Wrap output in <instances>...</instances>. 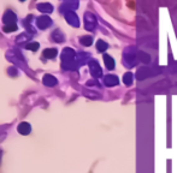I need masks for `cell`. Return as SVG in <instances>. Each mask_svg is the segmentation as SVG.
Masks as SVG:
<instances>
[{"mask_svg": "<svg viewBox=\"0 0 177 173\" xmlns=\"http://www.w3.org/2000/svg\"><path fill=\"white\" fill-rule=\"evenodd\" d=\"M37 25H39V28H41V29L49 27L51 25V19L48 18V17H40V18L37 19Z\"/></svg>", "mask_w": 177, "mask_h": 173, "instance_id": "obj_3", "label": "cell"}, {"mask_svg": "<svg viewBox=\"0 0 177 173\" xmlns=\"http://www.w3.org/2000/svg\"><path fill=\"white\" fill-rule=\"evenodd\" d=\"M91 71H92V75L94 77H100L101 76V69L98 65V63H95V61L91 63Z\"/></svg>", "mask_w": 177, "mask_h": 173, "instance_id": "obj_1", "label": "cell"}, {"mask_svg": "<svg viewBox=\"0 0 177 173\" xmlns=\"http://www.w3.org/2000/svg\"><path fill=\"white\" fill-rule=\"evenodd\" d=\"M92 42H93V40H92V37L91 36H84L81 39V43L84 46H91L92 45Z\"/></svg>", "mask_w": 177, "mask_h": 173, "instance_id": "obj_13", "label": "cell"}, {"mask_svg": "<svg viewBox=\"0 0 177 173\" xmlns=\"http://www.w3.org/2000/svg\"><path fill=\"white\" fill-rule=\"evenodd\" d=\"M96 48H98V51H99V52H104V51L107 48V43H106V42H104L103 40H99V41H98V43H96Z\"/></svg>", "mask_w": 177, "mask_h": 173, "instance_id": "obj_9", "label": "cell"}, {"mask_svg": "<svg viewBox=\"0 0 177 173\" xmlns=\"http://www.w3.org/2000/svg\"><path fill=\"white\" fill-rule=\"evenodd\" d=\"M16 29H17V25H16V24H9V25H5V27H4V30H5L6 33L15 31Z\"/></svg>", "mask_w": 177, "mask_h": 173, "instance_id": "obj_14", "label": "cell"}, {"mask_svg": "<svg viewBox=\"0 0 177 173\" xmlns=\"http://www.w3.org/2000/svg\"><path fill=\"white\" fill-rule=\"evenodd\" d=\"M104 61H105V65H106V67L109 70H112L114 67V60L112 59L110 55H105L104 57Z\"/></svg>", "mask_w": 177, "mask_h": 173, "instance_id": "obj_5", "label": "cell"}, {"mask_svg": "<svg viewBox=\"0 0 177 173\" xmlns=\"http://www.w3.org/2000/svg\"><path fill=\"white\" fill-rule=\"evenodd\" d=\"M44 83L47 84V85H53V84H56L57 81L52 77V76H45V80H44Z\"/></svg>", "mask_w": 177, "mask_h": 173, "instance_id": "obj_12", "label": "cell"}, {"mask_svg": "<svg viewBox=\"0 0 177 173\" xmlns=\"http://www.w3.org/2000/svg\"><path fill=\"white\" fill-rule=\"evenodd\" d=\"M15 20H16L15 13L11 12V11H7V12L5 13V16H4V22L7 23V25H9V24H15Z\"/></svg>", "mask_w": 177, "mask_h": 173, "instance_id": "obj_2", "label": "cell"}, {"mask_svg": "<svg viewBox=\"0 0 177 173\" xmlns=\"http://www.w3.org/2000/svg\"><path fill=\"white\" fill-rule=\"evenodd\" d=\"M18 131L22 134V135H27L30 132V126H29V124L27 123H22L21 125L18 126Z\"/></svg>", "mask_w": 177, "mask_h": 173, "instance_id": "obj_6", "label": "cell"}, {"mask_svg": "<svg viewBox=\"0 0 177 173\" xmlns=\"http://www.w3.org/2000/svg\"><path fill=\"white\" fill-rule=\"evenodd\" d=\"M105 84L106 85H109V87H112V85H116V84H118V78L116 77V76H106V78H105Z\"/></svg>", "mask_w": 177, "mask_h": 173, "instance_id": "obj_4", "label": "cell"}, {"mask_svg": "<svg viewBox=\"0 0 177 173\" xmlns=\"http://www.w3.org/2000/svg\"><path fill=\"white\" fill-rule=\"evenodd\" d=\"M21 1H24V0H21Z\"/></svg>", "mask_w": 177, "mask_h": 173, "instance_id": "obj_17", "label": "cell"}, {"mask_svg": "<svg viewBox=\"0 0 177 173\" xmlns=\"http://www.w3.org/2000/svg\"><path fill=\"white\" fill-rule=\"evenodd\" d=\"M123 82L125 83L127 85H130L131 83H133V75L130 72L125 73L124 75V78H123Z\"/></svg>", "mask_w": 177, "mask_h": 173, "instance_id": "obj_11", "label": "cell"}, {"mask_svg": "<svg viewBox=\"0 0 177 173\" xmlns=\"http://www.w3.org/2000/svg\"><path fill=\"white\" fill-rule=\"evenodd\" d=\"M140 57H141V60H142L143 63H148V61H149V55H148V54H145V53H140Z\"/></svg>", "mask_w": 177, "mask_h": 173, "instance_id": "obj_16", "label": "cell"}, {"mask_svg": "<svg viewBox=\"0 0 177 173\" xmlns=\"http://www.w3.org/2000/svg\"><path fill=\"white\" fill-rule=\"evenodd\" d=\"M148 76V70L146 69V67H142L140 71L137 72V77H139V80H143L145 77H147Z\"/></svg>", "mask_w": 177, "mask_h": 173, "instance_id": "obj_10", "label": "cell"}, {"mask_svg": "<svg viewBox=\"0 0 177 173\" xmlns=\"http://www.w3.org/2000/svg\"><path fill=\"white\" fill-rule=\"evenodd\" d=\"M37 48H39V43H36V42L27 45V49H30V51H37Z\"/></svg>", "mask_w": 177, "mask_h": 173, "instance_id": "obj_15", "label": "cell"}, {"mask_svg": "<svg viewBox=\"0 0 177 173\" xmlns=\"http://www.w3.org/2000/svg\"><path fill=\"white\" fill-rule=\"evenodd\" d=\"M37 9L40 10V11H42V12H52L53 7H52L49 4H40V5L37 6Z\"/></svg>", "mask_w": 177, "mask_h": 173, "instance_id": "obj_8", "label": "cell"}, {"mask_svg": "<svg viewBox=\"0 0 177 173\" xmlns=\"http://www.w3.org/2000/svg\"><path fill=\"white\" fill-rule=\"evenodd\" d=\"M56 55H57V49H54V48H48V49H46L44 52V57H46L48 59H52Z\"/></svg>", "mask_w": 177, "mask_h": 173, "instance_id": "obj_7", "label": "cell"}]
</instances>
